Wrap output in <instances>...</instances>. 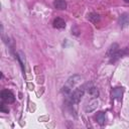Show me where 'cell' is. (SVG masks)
I'll return each mask as SVG.
<instances>
[{
    "label": "cell",
    "mask_w": 129,
    "mask_h": 129,
    "mask_svg": "<svg viewBox=\"0 0 129 129\" xmlns=\"http://www.w3.org/2000/svg\"><path fill=\"white\" fill-rule=\"evenodd\" d=\"M96 120L97 122L100 124V125H104L106 123V120H107V117H106V114L104 112H99L96 116Z\"/></svg>",
    "instance_id": "5"
},
{
    "label": "cell",
    "mask_w": 129,
    "mask_h": 129,
    "mask_svg": "<svg viewBox=\"0 0 129 129\" xmlns=\"http://www.w3.org/2000/svg\"><path fill=\"white\" fill-rule=\"evenodd\" d=\"M90 94H91L92 96H94V97H97L98 94H99V92H98V90H97L96 88H91V89H90Z\"/></svg>",
    "instance_id": "11"
},
{
    "label": "cell",
    "mask_w": 129,
    "mask_h": 129,
    "mask_svg": "<svg viewBox=\"0 0 129 129\" xmlns=\"http://www.w3.org/2000/svg\"><path fill=\"white\" fill-rule=\"evenodd\" d=\"M124 2H126V3H129V0H124Z\"/></svg>",
    "instance_id": "13"
},
{
    "label": "cell",
    "mask_w": 129,
    "mask_h": 129,
    "mask_svg": "<svg viewBox=\"0 0 129 129\" xmlns=\"http://www.w3.org/2000/svg\"><path fill=\"white\" fill-rule=\"evenodd\" d=\"M0 96H1V99L7 104L13 103L15 101V97H14L13 93L11 91H9V90H3L1 92V94H0Z\"/></svg>",
    "instance_id": "1"
},
{
    "label": "cell",
    "mask_w": 129,
    "mask_h": 129,
    "mask_svg": "<svg viewBox=\"0 0 129 129\" xmlns=\"http://www.w3.org/2000/svg\"><path fill=\"white\" fill-rule=\"evenodd\" d=\"M123 88H115L113 91H112V98L113 99H116L118 101H120L122 99V96H123Z\"/></svg>",
    "instance_id": "3"
},
{
    "label": "cell",
    "mask_w": 129,
    "mask_h": 129,
    "mask_svg": "<svg viewBox=\"0 0 129 129\" xmlns=\"http://www.w3.org/2000/svg\"><path fill=\"white\" fill-rule=\"evenodd\" d=\"M118 48H119V46H118V44H117V43H114V44H112V45L110 46V48H109V50H108L107 54H108V55L111 57V56H112L114 53H116V52L119 50Z\"/></svg>",
    "instance_id": "9"
},
{
    "label": "cell",
    "mask_w": 129,
    "mask_h": 129,
    "mask_svg": "<svg viewBox=\"0 0 129 129\" xmlns=\"http://www.w3.org/2000/svg\"><path fill=\"white\" fill-rule=\"evenodd\" d=\"M53 5H54V7H55L56 9H58V10L66 9V7H67V3H66L64 0H54Z\"/></svg>",
    "instance_id": "8"
},
{
    "label": "cell",
    "mask_w": 129,
    "mask_h": 129,
    "mask_svg": "<svg viewBox=\"0 0 129 129\" xmlns=\"http://www.w3.org/2000/svg\"><path fill=\"white\" fill-rule=\"evenodd\" d=\"M53 27H55V28H64V27H66V22H64V20L61 19V18H59V17L55 18V19L53 20Z\"/></svg>",
    "instance_id": "6"
},
{
    "label": "cell",
    "mask_w": 129,
    "mask_h": 129,
    "mask_svg": "<svg viewBox=\"0 0 129 129\" xmlns=\"http://www.w3.org/2000/svg\"><path fill=\"white\" fill-rule=\"evenodd\" d=\"M119 24L121 27H125L129 25V15L127 13H124L119 18Z\"/></svg>",
    "instance_id": "4"
},
{
    "label": "cell",
    "mask_w": 129,
    "mask_h": 129,
    "mask_svg": "<svg viewBox=\"0 0 129 129\" xmlns=\"http://www.w3.org/2000/svg\"><path fill=\"white\" fill-rule=\"evenodd\" d=\"M83 95H84V89H82V88L76 89V90L73 92V94H72L71 101H72L73 103H79L80 100L82 99Z\"/></svg>",
    "instance_id": "2"
},
{
    "label": "cell",
    "mask_w": 129,
    "mask_h": 129,
    "mask_svg": "<svg viewBox=\"0 0 129 129\" xmlns=\"http://www.w3.org/2000/svg\"><path fill=\"white\" fill-rule=\"evenodd\" d=\"M88 18H89L90 21H92L94 23H97L98 21H100V16L97 13H90L88 15Z\"/></svg>",
    "instance_id": "10"
},
{
    "label": "cell",
    "mask_w": 129,
    "mask_h": 129,
    "mask_svg": "<svg viewBox=\"0 0 129 129\" xmlns=\"http://www.w3.org/2000/svg\"><path fill=\"white\" fill-rule=\"evenodd\" d=\"M0 109H1V111H2V112L8 113V109H6V108H5V105H4V104H2V105H1V108H0Z\"/></svg>",
    "instance_id": "12"
},
{
    "label": "cell",
    "mask_w": 129,
    "mask_h": 129,
    "mask_svg": "<svg viewBox=\"0 0 129 129\" xmlns=\"http://www.w3.org/2000/svg\"><path fill=\"white\" fill-rule=\"evenodd\" d=\"M97 106H98V100H92L88 104V106L85 108V110H86V112H92L97 108Z\"/></svg>",
    "instance_id": "7"
}]
</instances>
